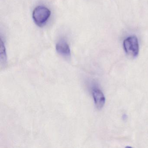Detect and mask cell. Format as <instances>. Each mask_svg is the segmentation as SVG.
<instances>
[{
  "label": "cell",
  "instance_id": "obj_1",
  "mask_svg": "<svg viewBox=\"0 0 148 148\" xmlns=\"http://www.w3.org/2000/svg\"><path fill=\"white\" fill-rule=\"evenodd\" d=\"M51 12L49 9L43 6H39L34 10L32 17L34 23L39 27L45 25L51 16Z\"/></svg>",
  "mask_w": 148,
  "mask_h": 148
},
{
  "label": "cell",
  "instance_id": "obj_2",
  "mask_svg": "<svg viewBox=\"0 0 148 148\" xmlns=\"http://www.w3.org/2000/svg\"><path fill=\"white\" fill-rule=\"evenodd\" d=\"M123 45L125 51L128 56L132 58L137 57L139 53V45L136 36H130L125 39Z\"/></svg>",
  "mask_w": 148,
  "mask_h": 148
},
{
  "label": "cell",
  "instance_id": "obj_3",
  "mask_svg": "<svg viewBox=\"0 0 148 148\" xmlns=\"http://www.w3.org/2000/svg\"><path fill=\"white\" fill-rule=\"evenodd\" d=\"M56 49L58 53L62 57L65 58H71V49L69 45L64 39H60L56 44Z\"/></svg>",
  "mask_w": 148,
  "mask_h": 148
},
{
  "label": "cell",
  "instance_id": "obj_4",
  "mask_svg": "<svg viewBox=\"0 0 148 148\" xmlns=\"http://www.w3.org/2000/svg\"><path fill=\"white\" fill-rule=\"evenodd\" d=\"M92 95L96 107L98 110H101L105 103L104 95L99 88L94 87L92 90Z\"/></svg>",
  "mask_w": 148,
  "mask_h": 148
},
{
  "label": "cell",
  "instance_id": "obj_5",
  "mask_svg": "<svg viewBox=\"0 0 148 148\" xmlns=\"http://www.w3.org/2000/svg\"><path fill=\"white\" fill-rule=\"evenodd\" d=\"M1 61L2 65H5L6 63L7 55L5 45L1 39Z\"/></svg>",
  "mask_w": 148,
  "mask_h": 148
}]
</instances>
